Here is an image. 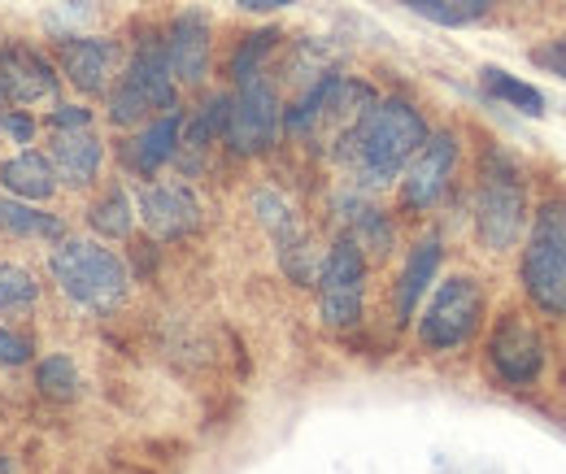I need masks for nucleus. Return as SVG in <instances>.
Wrapping results in <instances>:
<instances>
[{
    "instance_id": "f257e3e1",
    "label": "nucleus",
    "mask_w": 566,
    "mask_h": 474,
    "mask_svg": "<svg viewBox=\"0 0 566 474\" xmlns=\"http://www.w3.org/2000/svg\"><path fill=\"white\" fill-rule=\"evenodd\" d=\"M423 139H427V123L410 101H401V96H375V105L345 131V139L332 152L354 175V183H361V188H384V183H392L406 170V161L419 152Z\"/></svg>"
},
{
    "instance_id": "f03ea898",
    "label": "nucleus",
    "mask_w": 566,
    "mask_h": 474,
    "mask_svg": "<svg viewBox=\"0 0 566 474\" xmlns=\"http://www.w3.org/2000/svg\"><path fill=\"white\" fill-rule=\"evenodd\" d=\"M527 231V183L505 148H484L475 183V235L489 253H510Z\"/></svg>"
},
{
    "instance_id": "7ed1b4c3",
    "label": "nucleus",
    "mask_w": 566,
    "mask_h": 474,
    "mask_svg": "<svg viewBox=\"0 0 566 474\" xmlns=\"http://www.w3.org/2000/svg\"><path fill=\"white\" fill-rule=\"evenodd\" d=\"M370 105H375V92L366 83L327 70L296 96L292 109H283V131L296 139H323L327 148H336Z\"/></svg>"
},
{
    "instance_id": "20e7f679",
    "label": "nucleus",
    "mask_w": 566,
    "mask_h": 474,
    "mask_svg": "<svg viewBox=\"0 0 566 474\" xmlns=\"http://www.w3.org/2000/svg\"><path fill=\"white\" fill-rule=\"evenodd\" d=\"M49 271L53 283L71 296L78 309H92V314H109L127 301V283L132 274L123 266L118 253L101 249L96 240H62L49 257Z\"/></svg>"
},
{
    "instance_id": "39448f33",
    "label": "nucleus",
    "mask_w": 566,
    "mask_h": 474,
    "mask_svg": "<svg viewBox=\"0 0 566 474\" xmlns=\"http://www.w3.org/2000/svg\"><path fill=\"white\" fill-rule=\"evenodd\" d=\"M518 271L527 301L549 318H566V201H545L532 213Z\"/></svg>"
},
{
    "instance_id": "423d86ee",
    "label": "nucleus",
    "mask_w": 566,
    "mask_h": 474,
    "mask_svg": "<svg viewBox=\"0 0 566 474\" xmlns=\"http://www.w3.org/2000/svg\"><path fill=\"white\" fill-rule=\"evenodd\" d=\"M179 109V83L166 66L161 40L148 35L136 44L132 62L123 66V74L109 87V123L114 127H140L157 114Z\"/></svg>"
},
{
    "instance_id": "0eeeda50",
    "label": "nucleus",
    "mask_w": 566,
    "mask_h": 474,
    "mask_svg": "<svg viewBox=\"0 0 566 474\" xmlns=\"http://www.w3.org/2000/svg\"><path fill=\"white\" fill-rule=\"evenodd\" d=\"M484 305H489V301H484V287H480L475 278H467V274L444 278V283L431 292L423 318H419V339H423V348H431V352H453V348H462L467 339L480 331Z\"/></svg>"
},
{
    "instance_id": "6e6552de",
    "label": "nucleus",
    "mask_w": 566,
    "mask_h": 474,
    "mask_svg": "<svg viewBox=\"0 0 566 474\" xmlns=\"http://www.w3.org/2000/svg\"><path fill=\"white\" fill-rule=\"evenodd\" d=\"M318 287V314L332 331H354L361 323V301H366V253L349 235H340L314 274Z\"/></svg>"
},
{
    "instance_id": "1a4fd4ad",
    "label": "nucleus",
    "mask_w": 566,
    "mask_h": 474,
    "mask_svg": "<svg viewBox=\"0 0 566 474\" xmlns=\"http://www.w3.org/2000/svg\"><path fill=\"white\" fill-rule=\"evenodd\" d=\"M283 131V105L280 92L266 78H253L244 87H235V96L227 101V127H222V144L235 157H258L266 148H275Z\"/></svg>"
},
{
    "instance_id": "9d476101",
    "label": "nucleus",
    "mask_w": 566,
    "mask_h": 474,
    "mask_svg": "<svg viewBox=\"0 0 566 474\" xmlns=\"http://www.w3.org/2000/svg\"><path fill=\"white\" fill-rule=\"evenodd\" d=\"M49 152H53V170L57 179H66L71 188H92L105 161V144L92 127V109L83 105H62L49 118Z\"/></svg>"
},
{
    "instance_id": "9b49d317",
    "label": "nucleus",
    "mask_w": 566,
    "mask_h": 474,
    "mask_svg": "<svg viewBox=\"0 0 566 474\" xmlns=\"http://www.w3.org/2000/svg\"><path fill=\"white\" fill-rule=\"evenodd\" d=\"M453 170H458V136L453 131H427V139L419 144V152L406 161V170L397 175L401 179V204L410 213H423L440 201L453 183Z\"/></svg>"
},
{
    "instance_id": "f8f14e48",
    "label": "nucleus",
    "mask_w": 566,
    "mask_h": 474,
    "mask_svg": "<svg viewBox=\"0 0 566 474\" xmlns=\"http://www.w3.org/2000/svg\"><path fill=\"white\" fill-rule=\"evenodd\" d=\"M489 361H493L496 379L510 388H527L541 379L545 370V339L536 336V327L518 314H505L489 336Z\"/></svg>"
},
{
    "instance_id": "ddd939ff",
    "label": "nucleus",
    "mask_w": 566,
    "mask_h": 474,
    "mask_svg": "<svg viewBox=\"0 0 566 474\" xmlns=\"http://www.w3.org/2000/svg\"><path fill=\"white\" fill-rule=\"evenodd\" d=\"M57 62H62V74L78 92L109 96L118 66H123V49L114 40H105V35H66L57 44Z\"/></svg>"
},
{
    "instance_id": "4468645a",
    "label": "nucleus",
    "mask_w": 566,
    "mask_h": 474,
    "mask_svg": "<svg viewBox=\"0 0 566 474\" xmlns=\"http://www.w3.org/2000/svg\"><path fill=\"white\" fill-rule=\"evenodd\" d=\"M140 222L161 244L184 240L201 227V201L188 183H148L140 192Z\"/></svg>"
},
{
    "instance_id": "2eb2a0df",
    "label": "nucleus",
    "mask_w": 566,
    "mask_h": 474,
    "mask_svg": "<svg viewBox=\"0 0 566 474\" xmlns=\"http://www.w3.org/2000/svg\"><path fill=\"white\" fill-rule=\"evenodd\" d=\"M161 53H166V66L175 74V83H206L210 74V18L201 9H184L166 35H161Z\"/></svg>"
},
{
    "instance_id": "dca6fc26",
    "label": "nucleus",
    "mask_w": 566,
    "mask_h": 474,
    "mask_svg": "<svg viewBox=\"0 0 566 474\" xmlns=\"http://www.w3.org/2000/svg\"><path fill=\"white\" fill-rule=\"evenodd\" d=\"M0 92L9 105H35L57 96V74L40 53L22 44H0Z\"/></svg>"
},
{
    "instance_id": "f3484780",
    "label": "nucleus",
    "mask_w": 566,
    "mask_h": 474,
    "mask_svg": "<svg viewBox=\"0 0 566 474\" xmlns=\"http://www.w3.org/2000/svg\"><path fill=\"white\" fill-rule=\"evenodd\" d=\"M440 262H444V249H440L436 235H427V240H419V244L410 249V257H406V266H401V278H397V296H392L401 327L419 314L423 296L431 292V283H436V274H440Z\"/></svg>"
},
{
    "instance_id": "a211bd4d",
    "label": "nucleus",
    "mask_w": 566,
    "mask_h": 474,
    "mask_svg": "<svg viewBox=\"0 0 566 474\" xmlns=\"http://www.w3.org/2000/svg\"><path fill=\"white\" fill-rule=\"evenodd\" d=\"M179 131H184V114H179V109L148 118L140 136L127 144V166H132L136 175H157L161 166L175 161V152H179Z\"/></svg>"
},
{
    "instance_id": "6ab92c4d",
    "label": "nucleus",
    "mask_w": 566,
    "mask_h": 474,
    "mask_svg": "<svg viewBox=\"0 0 566 474\" xmlns=\"http://www.w3.org/2000/svg\"><path fill=\"white\" fill-rule=\"evenodd\" d=\"M227 92H218L210 96L188 123H184V131H179V152H175V161H184V170H201V161H206V152H210L213 144H222V127H227Z\"/></svg>"
},
{
    "instance_id": "aec40b11",
    "label": "nucleus",
    "mask_w": 566,
    "mask_h": 474,
    "mask_svg": "<svg viewBox=\"0 0 566 474\" xmlns=\"http://www.w3.org/2000/svg\"><path fill=\"white\" fill-rule=\"evenodd\" d=\"M0 192L18 197V201H49L57 192V170L44 152H18L0 166Z\"/></svg>"
},
{
    "instance_id": "412c9836",
    "label": "nucleus",
    "mask_w": 566,
    "mask_h": 474,
    "mask_svg": "<svg viewBox=\"0 0 566 474\" xmlns=\"http://www.w3.org/2000/svg\"><path fill=\"white\" fill-rule=\"evenodd\" d=\"M0 231L9 240H62V218L35 209V204L18 201L9 192H0Z\"/></svg>"
},
{
    "instance_id": "4be33fe9",
    "label": "nucleus",
    "mask_w": 566,
    "mask_h": 474,
    "mask_svg": "<svg viewBox=\"0 0 566 474\" xmlns=\"http://www.w3.org/2000/svg\"><path fill=\"white\" fill-rule=\"evenodd\" d=\"M340 209H345V235L354 240L361 253H388L392 249V227H388V218L375 209V204H366V201H357V197H345L340 201Z\"/></svg>"
},
{
    "instance_id": "5701e85b",
    "label": "nucleus",
    "mask_w": 566,
    "mask_h": 474,
    "mask_svg": "<svg viewBox=\"0 0 566 474\" xmlns=\"http://www.w3.org/2000/svg\"><path fill=\"white\" fill-rule=\"evenodd\" d=\"M480 87H484L493 101L510 105V109H518V114H527V118H541V114H545V96H541V87L523 83L518 74H505L501 66L480 70Z\"/></svg>"
},
{
    "instance_id": "b1692460",
    "label": "nucleus",
    "mask_w": 566,
    "mask_h": 474,
    "mask_svg": "<svg viewBox=\"0 0 566 474\" xmlns=\"http://www.w3.org/2000/svg\"><path fill=\"white\" fill-rule=\"evenodd\" d=\"M280 40H283V35L275 31V27L244 35V40L235 44V53H231V83H235V87H244V83L262 78V70H266V57L280 49Z\"/></svg>"
},
{
    "instance_id": "393cba45",
    "label": "nucleus",
    "mask_w": 566,
    "mask_h": 474,
    "mask_svg": "<svg viewBox=\"0 0 566 474\" xmlns=\"http://www.w3.org/2000/svg\"><path fill=\"white\" fill-rule=\"evenodd\" d=\"M401 4L436 27H471L496 9V0H401Z\"/></svg>"
},
{
    "instance_id": "a878e982",
    "label": "nucleus",
    "mask_w": 566,
    "mask_h": 474,
    "mask_svg": "<svg viewBox=\"0 0 566 474\" xmlns=\"http://www.w3.org/2000/svg\"><path fill=\"white\" fill-rule=\"evenodd\" d=\"M87 222L105 240H127L132 235V222H136V204H132V197L123 188H109L101 201L87 209Z\"/></svg>"
},
{
    "instance_id": "bb28decb",
    "label": "nucleus",
    "mask_w": 566,
    "mask_h": 474,
    "mask_svg": "<svg viewBox=\"0 0 566 474\" xmlns=\"http://www.w3.org/2000/svg\"><path fill=\"white\" fill-rule=\"evenodd\" d=\"M35 388L49 397V401H74L83 379H78V366H74L66 352H53L35 366Z\"/></svg>"
},
{
    "instance_id": "cd10ccee",
    "label": "nucleus",
    "mask_w": 566,
    "mask_h": 474,
    "mask_svg": "<svg viewBox=\"0 0 566 474\" xmlns=\"http://www.w3.org/2000/svg\"><path fill=\"white\" fill-rule=\"evenodd\" d=\"M253 209H258V222L271 231V240H275V249L287 244V240H296L305 227H301V218H296V209L283 201L280 192H271V188H262L258 197H253Z\"/></svg>"
},
{
    "instance_id": "c85d7f7f",
    "label": "nucleus",
    "mask_w": 566,
    "mask_h": 474,
    "mask_svg": "<svg viewBox=\"0 0 566 474\" xmlns=\"http://www.w3.org/2000/svg\"><path fill=\"white\" fill-rule=\"evenodd\" d=\"M40 301V283L27 266L0 262V309H31Z\"/></svg>"
},
{
    "instance_id": "c756f323",
    "label": "nucleus",
    "mask_w": 566,
    "mask_h": 474,
    "mask_svg": "<svg viewBox=\"0 0 566 474\" xmlns=\"http://www.w3.org/2000/svg\"><path fill=\"white\" fill-rule=\"evenodd\" d=\"M0 131L13 139V144H31V136H35V118H31L27 109H18V114L4 109V114H0Z\"/></svg>"
},
{
    "instance_id": "7c9ffc66",
    "label": "nucleus",
    "mask_w": 566,
    "mask_h": 474,
    "mask_svg": "<svg viewBox=\"0 0 566 474\" xmlns=\"http://www.w3.org/2000/svg\"><path fill=\"white\" fill-rule=\"evenodd\" d=\"M22 361H31V339L0 327V366H22Z\"/></svg>"
},
{
    "instance_id": "2f4dec72",
    "label": "nucleus",
    "mask_w": 566,
    "mask_h": 474,
    "mask_svg": "<svg viewBox=\"0 0 566 474\" xmlns=\"http://www.w3.org/2000/svg\"><path fill=\"white\" fill-rule=\"evenodd\" d=\"M536 66H545V70H554L558 78H566V57L549 44V49H536Z\"/></svg>"
},
{
    "instance_id": "473e14b6",
    "label": "nucleus",
    "mask_w": 566,
    "mask_h": 474,
    "mask_svg": "<svg viewBox=\"0 0 566 474\" xmlns=\"http://www.w3.org/2000/svg\"><path fill=\"white\" fill-rule=\"evenodd\" d=\"M244 13H280L287 4H296V0H235Z\"/></svg>"
},
{
    "instance_id": "72a5a7b5",
    "label": "nucleus",
    "mask_w": 566,
    "mask_h": 474,
    "mask_svg": "<svg viewBox=\"0 0 566 474\" xmlns=\"http://www.w3.org/2000/svg\"><path fill=\"white\" fill-rule=\"evenodd\" d=\"M0 474H13V471H9V462H4V457H0Z\"/></svg>"
},
{
    "instance_id": "f704fd0d",
    "label": "nucleus",
    "mask_w": 566,
    "mask_h": 474,
    "mask_svg": "<svg viewBox=\"0 0 566 474\" xmlns=\"http://www.w3.org/2000/svg\"><path fill=\"white\" fill-rule=\"evenodd\" d=\"M4 109H9V101H4V92H0V114H4Z\"/></svg>"
},
{
    "instance_id": "c9c22d12",
    "label": "nucleus",
    "mask_w": 566,
    "mask_h": 474,
    "mask_svg": "<svg viewBox=\"0 0 566 474\" xmlns=\"http://www.w3.org/2000/svg\"><path fill=\"white\" fill-rule=\"evenodd\" d=\"M554 49H558V53H563V57H566V40H558V44H554Z\"/></svg>"
}]
</instances>
